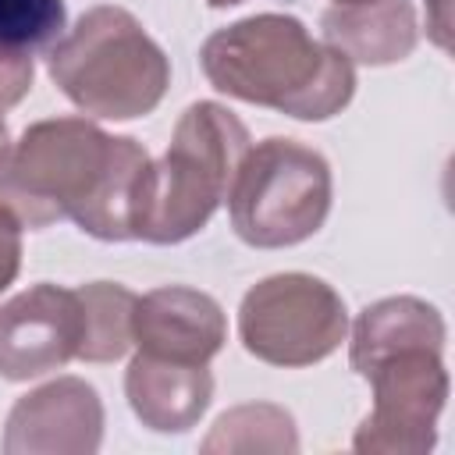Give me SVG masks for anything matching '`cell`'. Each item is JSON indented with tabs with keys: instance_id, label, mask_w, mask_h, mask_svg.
I'll use <instances>...</instances> for the list:
<instances>
[{
	"instance_id": "1",
	"label": "cell",
	"mask_w": 455,
	"mask_h": 455,
	"mask_svg": "<svg viewBox=\"0 0 455 455\" xmlns=\"http://www.w3.org/2000/svg\"><path fill=\"white\" fill-rule=\"evenodd\" d=\"M199 64L217 92L299 121H327L355 96L352 60L291 14H252L213 32Z\"/></svg>"
},
{
	"instance_id": "2",
	"label": "cell",
	"mask_w": 455,
	"mask_h": 455,
	"mask_svg": "<svg viewBox=\"0 0 455 455\" xmlns=\"http://www.w3.org/2000/svg\"><path fill=\"white\" fill-rule=\"evenodd\" d=\"M53 85L92 117L132 121L160 107L171 85V60L149 39L142 21L117 7L100 4L85 11L75 28L46 53Z\"/></svg>"
},
{
	"instance_id": "3",
	"label": "cell",
	"mask_w": 455,
	"mask_h": 455,
	"mask_svg": "<svg viewBox=\"0 0 455 455\" xmlns=\"http://www.w3.org/2000/svg\"><path fill=\"white\" fill-rule=\"evenodd\" d=\"M249 146V128L228 107L213 100L192 103L178 117L167 153L149 167L135 238L178 245L206 228L228 199Z\"/></svg>"
},
{
	"instance_id": "4",
	"label": "cell",
	"mask_w": 455,
	"mask_h": 455,
	"mask_svg": "<svg viewBox=\"0 0 455 455\" xmlns=\"http://www.w3.org/2000/svg\"><path fill=\"white\" fill-rule=\"evenodd\" d=\"M114 135L89 117H50L21 132L0 153V210L21 228H50L71 217L96 188Z\"/></svg>"
},
{
	"instance_id": "5",
	"label": "cell",
	"mask_w": 455,
	"mask_h": 455,
	"mask_svg": "<svg viewBox=\"0 0 455 455\" xmlns=\"http://www.w3.org/2000/svg\"><path fill=\"white\" fill-rule=\"evenodd\" d=\"M331 192V167L313 146L270 135L238 164L228 192L231 228L252 249L299 245L323 228Z\"/></svg>"
},
{
	"instance_id": "6",
	"label": "cell",
	"mask_w": 455,
	"mask_h": 455,
	"mask_svg": "<svg viewBox=\"0 0 455 455\" xmlns=\"http://www.w3.org/2000/svg\"><path fill=\"white\" fill-rule=\"evenodd\" d=\"M348 313L341 295L313 274H274L252 284L238 306V338L270 366H313L341 348Z\"/></svg>"
},
{
	"instance_id": "7",
	"label": "cell",
	"mask_w": 455,
	"mask_h": 455,
	"mask_svg": "<svg viewBox=\"0 0 455 455\" xmlns=\"http://www.w3.org/2000/svg\"><path fill=\"white\" fill-rule=\"evenodd\" d=\"M373 409L352 448L363 455H423L437 441V416L448 398V370L437 348H402L366 373Z\"/></svg>"
},
{
	"instance_id": "8",
	"label": "cell",
	"mask_w": 455,
	"mask_h": 455,
	"mask_svg": "<svg viewBox=\"0 0 455 455\" xmlns=\"http://www.w3.org/2000/svg\"><path fill=\"white\" fill-rule=\"evenodd\" d=\"M82 302L75 288L50 281L0 306V377L32 380L78 359Z\"/></svg>"
},
{
	"instance_id": "9",
	"label": "cell",
	"mask_w": 455,
	"mask_h": 455,
	"mask_svg": "<svg viewBox=\"0 0 455 455\" xmlns=\"http://www.w3.org/2000/svg\"><path fill=\"white\" fill-rule=\"evenodd\" d=\"M103 441V402L82 377H57L14 402L4 427L7 455H92Z\"/></svg>"
},
{
	"instance_id": "10",
	"label": "cell",
	"mask_w": 455,
	"mask_h": 455,
	"mask_svg": "<svg viewBox=\"0 0 455 455\" xmlns=\"http://www.w3.org/2000/svg\"><path fill=\"white\" fill-rule=\"evenodd\" d=\"M228 341V320L213 295L185 284L153 288L135 302L132 345L142 355L174 363H210Z\"/></svg>"
},
{
	"instance_id": "11",
	"label": "cell",
	"mask_w": 455,
	"mask_h": 455,
	"mask_svg": "<svg viewBox=\"0 0 455 455\" xmlns=\"http://www.w3.org/2000/svg\"><path fill=\"white\" fill-rule=\"evenodd\" d=\"M124 395L142 427L156 434H185L210 409L213 377L206 363H174L139 352L128 363Z\"/></svg>"
},
{
	"instance_id": "12",
	"label": "cell",
	"mask_w": 455,
	"mask_h": 455,
	"mask_svg": "<svg viewBox=\"0 0 455 455\" xmlns=\"http://www.w3.org/2000/svg\"><path fill=\"white\" fill-rule=\"evenodd\" d=\"M323 43L352 64L384 68L398 64L416 50V7L412 0H373L352 7H331L320 18Z\"/></svg>"
},
{
	"instance_id": "13",
	"label": "cell",
	"mask_w": 455,
	"mask_h": 455,
	"mask_svg": "<svg viewBox=\"0 0 455 455\" xmlns=\"http://www.w3.org/2000/svg\"><path fill=\"white\" fill-rule=\"evenodd\" d=\"M149 167H153L149 153L135 139L114 135L107 167H103L96 188L89 192V199L71 213V220L85 235H92L100 242H128V238H135V224H139Z\"/></svg>"
},
{
	"instance_id": "14",
	"label": "cell",
	"mask_w": 455,
	"mask_h": 455,
	"mask_svg": "<svg viewBox=\"0 0 455 455\" xmlns=\"http://www.w3.org/2000/svg\"><path fill=\"white\" fill-rule=\"evenodd\" d=\"M448 327L441 313L416 295H391L366 306L352 327L348 363L359 377H366L380 359L402 348H437L444 352Z\"/></svg>"
},
{
	"instance_id": "15",
	"label": "cell",
	"mask_w": 455,
	"mask_h": 455,
	"mask_svg": "<svg viewBox=\"0 0 455 455\" xmlns=\"http://www.w3.org/2000/svg\"><path fill=\"white\" fill-rule=\"evenodd\" d=\"M82 302V345L78 359L85 363H114L132 345V320L139 295L114 281H92L75 288Z\"/></svg>"
},
{
	"instance_id": "16",
	"label": "cell",
	"mask_w": 455,
	"mask_h": 455,
	"mask_svg": "<svg viewBox=\"0 0 455 455\" xmlns=\"http://www.w3.org/2000/svg\"><path fill=\"white\" fill-rule=\"evenodd\" d=\"M203 451H245V455H259V451H299V434H295V419L288 409L270 405V402H249L238 409H228L210 437L203 441Z\"/></svg>"
},
{
	"instance_id": "17",
	"label": "cell",
	"mask_w": 455,
	"mask_h": 455,
	"mask_svg": "<svg viewBox=\"0 0 455 455\" xmlns=\"http://www.w3.org/2000/svg\"><path fill=\"white\" fill-rule=\"evenodd\" d=\"M64 0H0V46L4 50H36L60 36Z\"/></svg>"
},
{
	"instance_id": "18",
	"label": "cell",
	"mask_w": 455,
	"mask_h": 455,
	"mask_svg": "<svg viewBox=\"0 0 455 455\" xmlns=\"http://www.w3.org/2000/svg\"><path fill=\"white\" fill-rule=\"evenodd\" d=\"M36 78V64L25 50H4L0 46V110L21 103L32 89Z\"/></svg>"
},
{
	"instance_id": "19",
	"label": "cell",
	"mask_w": 455,
	"mask_h": 455,
	"mask_svg": "<svg viewBox=\"0 0 455 455\" xmlns=\"http://www.w3.org/2000/svg\"><path fill=\"white\" fill-rule=\"evenodd\" d=\"M21 270V224L0 210V291Z\"/></svg>"
},
{
	"instance_id": "20",
	"label": "cell",
	"mask_w": 455,
	"mask_h": 455,
	"mask_svg": "<svg viewBox=\"0 0 455 455\" xmlns=\"http://www.w3.org/2000/svg\"><path fill=\"white\" fill-rule=\"evenodd\" d=\"M451 0H427V28H430V39L448 50L451 46V14H448Z\"/></svg>"
},
{
	"instance_id": "21",
	"label": "cell",
	"mask_w": 455,
	"mask_h": 455,
	"mask_svg": "<svg viewBox=\"0 0 455 455\" xmlns=\"http://www.w3.org/2000/svg\"><path fill=\"white\" fill-rule=\"evenodd\" d=\"M7 142H11V139H7V124H4V117H0V153L7 149Z\"/></svg>"
},
{
	"instance_id": "22",
	"label": "cell",
	"mask_w": 455,
	"mask_h": 455,
	"mask_svg": "<svg viewBox=\"0 0 455 455\" xmlns=\"http://www.w3.org/2000/svg\"><path fill=\"white\" fill-rule=\"evenodd\" d=\"M210 7H235V4H242V0H206Z\"/></svg>"
},
{
	"instance_id": "23",
	"label": "cell",
	"mask_w": 455,
	"mask_h": 455,
	"mask_svg": "<svg viewBox=\"0 0 455 455\" xmlns=\"http://www.w3.org/2000/svg\"><path fill=\"white\" fill-rule=\"evenodd\" d=\"M338 7H352V4H373V0H334Z\"/></svg>"
}]
</instances>
